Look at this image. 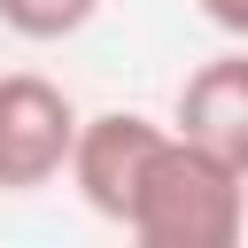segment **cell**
<instances>
[{
	"mask_svg": "<svg viewBox=\"0 0 248 248\" xmlns=\"http://www.w3.org/2000/svg\"><path fill=\"white\" fill-rule=\"evenodd\" d=\"M124 232L140 248H232L248 232V178L163 124V140L132 186Z\"/></svg>",
	"mask_w": 248,
	"mask_h": 248,
	"instance_id": "6da1fadb",
	"label": "cell"
},
{
	"mask_svg": "<svg viewBox=\"0 0 248 248\" xmlns=\"http://www.w3.org/2000/svg\"><path fill=\"white\" fill-rule=\"evenodd\" d=\"M194 8H202L225 39H248V0H194Z\"/></svg>",
	"mask_w": 248,
	"mask_h": 248,
	"instance_id": "8992f818",
	"label": "cell"
},
{
	"mask_svg": "<svg viewBox=\"0 0 248 248\" xmlns=\"http://www.w3.org/2000/svg\"><path fill=\"white\" fill-rule=\"evenodd\" d=\"M155 140H163V124H155V116H140V108L78 116V140H70V170H62V178L85 194V209H93V217L124 225L132 186H140V170H147Z\"/></svg>",
	"mask_w": 248,
	"mask_h": 248,
	"instance_id": "3957f363",
	"label": "cell"
},
{
	"mask_svg": "<svg viewBox=\"0 0 248 248\" xmlns=\"http://www.w3.org/2000/svg\"><path fill=\"white\" fill-rule=\"evenodd\" d=\"M93 16H101V0H0V31H16V39H31V46L78 39Z\"/></svg>",
	"mask_w": 248,
	"mask_h": 248,
	"instance_id": "5b68a950",
	"label": "cell"
},
{
	"mask_svg": "<svg viewBox=\"0 0 248 248\" xmlns=\"http://www.w3.org/2000/svg\"><path fill=\"white\" fill-rule=\"evenodd\" d=\"M78 101L39 70H0V194H39L70 170Z\"/></svg>",
	"mask_w": 248,
	"mask_h": 248,
	"instance_id": "7a4b0ae2",
	"label": "cell"
},
{
	"mask_svg": "<svg viewBox=\"0 0 248 248\" xmlns=\"http://www.w3.org/2000/svg\"><path fill=\"white\" fill-rule=\"evenodd\" d=\"M170 132H186L194 147H209L217 163H232L248 178V54H217L178 85Z\"/></svg>",
	"mask_w": 248,
	"mask_h": 248,
	"instance_id": "277c9868",
	"label": "cell"
}]
</instances>
